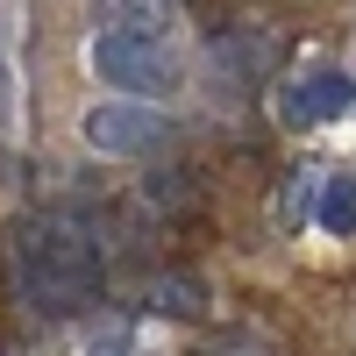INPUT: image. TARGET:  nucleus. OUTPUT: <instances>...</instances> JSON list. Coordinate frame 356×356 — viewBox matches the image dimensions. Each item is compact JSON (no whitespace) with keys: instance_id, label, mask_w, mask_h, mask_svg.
Wrapping results in <instances>:
<instances>
[{"instance_id":"1","label":"nucleus","mask_w":356,"mask_h":356,"mask_svg":"<svg viewBox=\"0 0 356 356\" xmlns=\"http://www.w3.org/2000/svg\"><path fill=\"white\" fill-rule=\"evenodd\" d=\"M15 292L36 314H86L107 292V250L86 214H22L15 221Z\"/></svg>"},{"instance_id":"2","label":"nucleus","mask_w":356,"mask_h":356,"mask_svg":"<svg viewBox=\"0 0 356 356\" xmlns=\"http://www.w3.org/2000/svg\"><path fill=\"white\" fill-rule=\"evenodd\" d=\"M100 86H114V100H171L186 86V57L171 50L164 29H129V22H100L93 50H86Z\"/></svg>"},{"instance_id":"3","label":"nucleus","mask_w":356,"mask_h":356,"mask_svg":"<svg viewBox=\"0 0 356 356\" xmlns=\"http://www.w3.org/2000/svg\"><path fill=\"white\" fill-rule=\"evenodd\" d=\"M79 129H86V150L122 157V164H150V157H164L171 136H178V122H171L157 100H100Z\"/></svg>"},{"instance_id":"4","label":"nucleus","mask_w":356,"mask_h":356,"mask_svg":"<svg viewBox=\"0 0 356 356\" xmlns=\"http://www.w3.org/2000/svg\"><path fill=\"white\" fill-rule=\"evenodd\" d=\"M278 107H285L292 129H321V122H335V114L356 107V79L342 65H307V72H292V86H285Z\"/></svg>"},{"instance_id":"5","label":"nucleus","mask_w":356,"mask_h":356,"mask_svg":"<svg viewBox=\"0 0 356 356\" xmlns=\"http://www.w3.org/2000/svg\"><path fill=\"white\" fill-rule=\"evenodd\" d=\"M214 65L228 72V86H264L278 65V36H264V29H228L214 36Z\"/></svg>"},{"instance_id":"6","label":"nucleus","mask_w":356,"mask_h":356,"mask_svg":"<svg viewBox=\"0 0 356 356\" xmlns=\"http://www.w3.org/2000/svg\"><path fill=\"white\" fill-rule=\"evenodd\" d=\"M136 207L150 221H186V214H200V186H193V171H150Z\"/></svg>"},{"instance_id":"7","label":"nucleus","mask_w":356,"mask_h":356,"mask_svg":"<svg viewBox=\"0 0 356 356\" xmlns=\"http://www.w3.org/2000/svg\"><path fill=\"white\" fill-rule=\"evenodd\" d=\"M143 307H150V314H171V321H193V314L207 307V285H200V278H186V271H164V278H150Z\"/></svg>"},{"instance_id":"8","label":"nucleus","mask_w":356,"mask_h":356,"mask_svg":"<svg viewBox=\"0 0 356 356\" xmlns=\"http://www.w3.org/2000/svg\"><path fill=\"white\" fill-rule=\"evenodd\" d=\"M314 221L328 228V235H356V178H328V186H321V207H314Z\"/></svg>"},{"instance_id":"9","label":"nucleus","mask_w":356,"mask_h":356,"mask_svg":"<svg viewBox=\"0 0 356 356\" xmlns=\"http://www.w3.org/2000/svg\"><path fill=\"white\" fill-rule=\"evenodd\" d=\"M193 356H278V349L264 342V335H250V328H221L214 342H200Z\"/></svg>"}]
</instances>
